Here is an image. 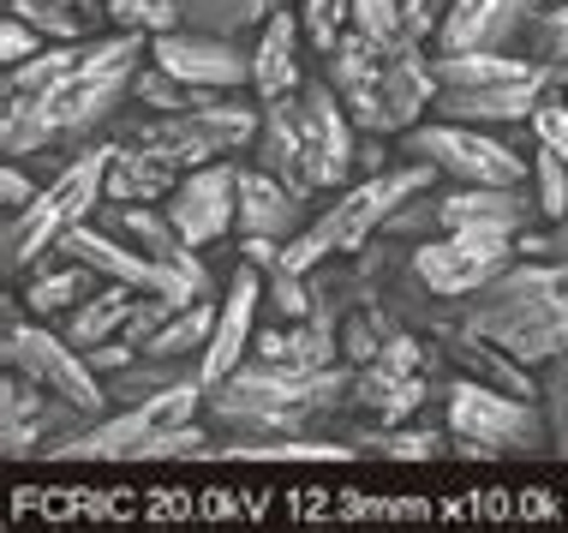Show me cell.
I'll return each mask as SVG.
<instances>
[{
    "mask_svg": "<svg viewBox=\"0 0 568 533\" xmlns=\"http://www.w3.org/2000/svg\"><path fill=\"white\" fill-rule=\"evenodd\" d=\"M353 372L359 365H275L245 354L227 378L204 395V420L227 432L222 444H252V438H294V432H335L353 408Z\"/></svg>",
    "mask_w": 568,
    "mask_h": 533,
    "instance_id": "6da1fadb",
    "label": "cell"
},
{
    "mask_svg": "<svg viewBox=\"0 0 568 533\" xmlns=\"http://www.w3.org/2000/svg\"><path fill=\"white\" fill-rule=\"evenodd\" d=\"M150 60V37L144 30H120L114 37H90L79 67L60 79L49 97H37L30 109L0 120V150L7 162H24L37 150H84L109 120L132 102V84Z\"/></svg>",
    "mask_w": 568,
    "mask_h": 533,
    "instance_id": "7a4b0ae2",
    "label": "cell"
},
{
    "mask_svg": "<svg viewBox=\"0 0 568 533\" xmlns=\"http://www.w3.org/2000/svg\"><path fill=\"white\" fill-rule=\"evenodd\" d=\"M455 318L509 348L520 365H550L568 354V258H515L485 288L455 300Z\"/></svg>",
    "mask_w": 568,
    "mask_h": 533,
    "instance_id": "3957f363",
    "label": "cell"
},
{
    "mask_svg": "<svg viewBox=\"0 0 568 533\" xmlns=\"http://www.w3.org/2000/svg\"><path fill=\"white\" fill-rule=\"evenodd\" d=\"M109 162H114V139H90L79 157H72L67 169L49 180V187L30 198L19 217H7V234H0V264H7V282H19L24 270H37L72 222L97 217V204L109 198Z\"/></svg>",
    "mask_w": 568,
    "mask_h": 533,
    "instance_id": "277c9868",
    "label": "cell"
},
{
    "mask_svg": "<svg viewBox=\"0 0 568 533\" xmlns=\"http://www.w3.org/2000/svg\"><path fill=\"white\" fill-rule=\"evenodd\" d=\"M395 150L432 162V169H443V180H460V187H527L532 180V157H520L509 132L467 127V120L425 114L419 127H407L395 139Z\"/></svg>",
    "mask_w": 568,
    "mask_h": 533,
    "instance_id": "5b68a950",
    "label": "cell"
},
{
    "mask_svg": "<svg viewBox=\"0 0 568 533\" xmlns=\"http://www.w3.org/2000/svg\"><path fill=\"white\" fill-rule=\"evenodd\" d=\"M443 425L455 438H479L497 455H550V408L539 395H515L479 378H443Z\"/></svg>",
    "mask_w": 568,
    "mask_h": 533,
    "instance_id": "8992f818",
    "label": "cell"
},
{
    "mask_svg": "<svg viewBox=\"0 0 568 533\" xmlns=\"http://www.w3.org/2000/svg\"><path fill=\"white\" fill-rule=\"evenodd\" d=\"M257 127H264V102H240L234 90H227V97L204 102V109H186V114H150L144 109V120H126L114 139L120 144H162L180 169H197V162L252 150Z\"/></svg>",
    "mask_w": 568,
    "mask_h": 533,
    "instance_id": "52a82bcc",
    "label": "cell"
},
{
    "mask_svg": "<svg viewBox=\"0 0 568 533\" xmlns=\"http://www.w3.org/2000/svg\"><path fill=\"white\" fill-rule=\"evenodd\" d=\"M0 360H7V372H24L30 384H42L49 395H67L72 408H84V414H109V384H102V372L84 360V348H72L60 330L49 324H19L0 330Z\"/></svg>",
    "mask_w": 568,
    "mask_h": 533,
    "instance_id": "ba28073f",
    "label": "cell"
},
{
    "mask_svg": "<svg viewBox=\"0 0 568 533\" xmlns=\"http://www.w3.org/2000/svg\"><path fill=\"white\" fill-rule=\"evenodd\" d=\"M90 420L97 414L72 408L67 395H49L42 384H30L24 372L0 378V455L7 462H49V450L60 438H72Z\"/></svg>",
    "mask_w": 568,
    "mask_h": 533,
    "instance_id": "9c48e42d",
    "label": "cell"
},
{
    "mask_svg": "<svg viewBox=\"0 0 568 533\" xmlns=\"http://www.w3.org/2000/svg\"><path fill=\"white\" fill-rule=\"evenodd\" d=\"M168 222H174V234L186 240V247L210 252L222 247L227 234H240V169L227 157L216 162H197V169L180 174V187L162 198Z\"/></svg>",
    "mask_w": 568,
    "mask_h": 533,
    "instance_id": "30bf717a",
    "label": "cell"
},
{
    "mask_svg": "<svg viewBox=\"0 0 568 533\" xmlns=\"http://www.w3.org/2000/svg\"><path fill=\"white\" fill-rule=\"evenodd\" d=\"M150 60L204 90H252V42L245 37H216V30L180 24V30L150 37Z\"/></svg>",
    "mask_w": 568,
    "mask_h": 533,
    "instance_id": "8fae6325",
    "label": "cell"
},
{
    "mask_svg": "<svg viewBox=\"0 0 568 533\" xmlns=\"http://www.w3.org/2000/svg\"><path fill=\"white\" fill-rule=\"evenodd\" d=\"M294 109L305 127V144H312V169H317V192H342L353 180V150H359V127H353L342 90H335L324 72L305 79L294 90Z\"/></svg>",
    "mask_w": 568,
    "mask_h": 533,
    "instance_id": "7c38bea8",
    "label": "cell"
},
{
    "mask_svg": "<svg viewBox=\"0 0 568 533\" xmlns=\"http://www.w3.org/2000/svg\"><path fill=\"white\" fill-rule=\"evenodd\" d=\"M520 252H497V247H473L460 234H432L419 247H407V264L413 276L432 288L437 300H467L473 288H485L497 270H509Z\"/></svg>",
    "mask_w": 568,
    "mask_h": 533,
    "instance_id": "4fadbf2b",
    "label": "cell"
},
{
    "mask_svg": "<svg viewBox=\"0 0 568 533\" xmlns=\"http://www.w3.org/2000/svg\"><path fill=\"white\" fill-rule=\"evenodd\" d=\"M264 324V270L257 264H240L227 270V288H222V312H216V336L204 348V384L227 378L234 365L252 354V336Z\"/></svg>",
    "mask_w": 568,
    "mask_h": 533,
    "instance_id": "5bb4252c",
    "label": "cell"
},
{
    "mask_svg": "<svg viewBox=\"0 0 568 533\" xmlns=\"http://www.w3.org/2000/svg\"><path fill=\"white\" fill-rule=\"evenodd\" d=\"M305 84V30L294 7H275L264 30L252 37V97L257 102H287Z\"/></svg>",
    "mask_w": 568,
    "mask_h": 533,
    "instance_id": "9a60e30c",
    "label": "cell"
},
{
    "mask_svg": "<svg viewBox=\"0 0 568 533\" xmlns=\"http://www.w3.org/2000/svg\"><path fill=\"white\" fill-rule=\"evenodd\" d=\"M539 7H550V0H449L437 49H509Z\"/></svg>",
    "mask_w": 568,
    "mask_h": 533,
    "instance_id": "2e32d148",
    "label": "cell"
},
{
    "mask_svg": "<svg viewBox=\"0 0 568 533\" xmlns=\"http://www.w3.org/2000/svg\"><path fill=\"white\" fill-rule=\"evenodd\" d=\"M252 162L270 169L275 180H287L305 204L317 198V169H312V144H305V127H300V109L294 97L287 102H264V127H257V144H252Z\"/></svg>",
    "mask_w": 568,
    "mask_h": 533,
    "instance_id": "e0dca14e",
    "label": "cell"
},
{
    "mask_svg": "<svg viewBox=\"0 0 568 533\" xmlns=\"http://www.w3.org/2000/svg\"><path fill=\"white\" fill-rule=\"evenodd\" d=\"M305 228V198L275 180L270 169H240V234H264V240H294Z\"/></svg>",
    "mask_w": 568,
    "mask_h": 533,
    "instance_id": "ac0fdd59",
    "label": "cell"
},
{
    "mask_svg": "<svg viewBox=\"0 0 568 533\" xmlns=\"http://www.w3.org/2000/svg\"><path fill=\"white\" fill-rule=\"evenodd\" d=\"M54 252H60V258H79V264H90L97 276H109V282H132V288H150V282H156V258H144L132 240L109 234L97 217H90V222H72L67 234L54 240Z\"/></svg>",
    "mask_w": 568,
    "mask_h": 533,
    "instance_id": "d6986e66",
    "label": "cell"
},
{
    "mask_svg": "<svg viewBox=\"0 0 568 533\" xmlns=\"http://www.w3.org/2000/svg\"><path fill=\"white\" fill-rule=\"evenodd\" d=\"M180 162L162 144H120L114 139V162H109V198H132V204H162L180 187Z\"/></svg>",
    "mask_w": 568,
    "mask_h": 533,
    "instance_id": "ffe728a7",
    "label": "cell"
},
{
    "mask_svg": "<svg viewBox=\"0 0 568 533\" xmlns=\"http://www.w3.org/2000/svg\"><path fill=\"white\" fill-rule=\"evenodd\" d=\"M432 72L443 90H479V84H515V79H532L539 60L520 54V49H437L432 54Z\"/></svg>",
    "mask_w": 568,
    "mask_h": 533,
    "instance_id": "44dd1931",
    "label": "cell"
},
{
    "mask_svg": "<svg viewBox=\"0 0 568 533\" xmlns=\"http://www.w3.org/2000/svg\"><path fill=\"white\" fill-rule=\"evenodd\" d=\"M102 282L109 276H97V270L79 264V258L49 252L37 270H30V282H24V306H30V318H67L72 306H84Z\"/></svg>",
    "mask_w": 568,
    "mask_h": 533,
    "instance_id": "7402d4cb",
    "label": "cell"
},
{
    "mask_svg": "<svg viewBox=\"0 0 568 533\" xmlns=\"http://www.w3.org/2000/svg\"><path fill=\"white\" fill-rule=\"evenodd\" d=\"M79 54H84V42H49L42 54H30V60H19V67H7V84H0V120L30 109L37 97H49V90L67 79L72 67H79Z\"/></svg>",
    "mask_w": 568,
    "mask_h": 533,
    "instance_id": "603a6c76",
    "label": "cell"
},
{
    "mask_svg": "<svg viewBox=\"0 0 568 533\" xmlns=\"http://www.w3.org/2000/svg\"><path fill=\"white\" fill-rule=\"evenodd\" d=\"M132 300H138L132 282H102L97 294L84 300V306H72L67 318H60V336H67L72 348H97V342L120 336V324H126Z\"/></svg>",
    "mask_w": 568,
    "mask_h": 533,
    "instance_id": "cb8c5ba5",
    "label": "cell"
},
{
    "mask_svg": "<svg viewBox=\"0 0 568 533\" xmlns=\"http://www.w3.org/2000/svg\"><path fill=\"white\" fill-rule=\"evenodd\" d=\"M7 12L30 19L49 42H90L97 24L109 19V7H90V0H7Z\"/></svg>",
    "mask_w": 568,
    "mask_h": 533,
    "instance_id": "d4e9b609",
    "label": "cell"
},
{
    "mask_svg": "<svg viewBox=\"0 0 568 533\" xmlns=\"http://www.w3.org/2000/svg\"><path fill=\"white\" fill-rule=\"evenodd\" d=\"M186 30H216V37H257L275 0H174Z\"/></svg>",
    "mask_w": 568,
    "mask_h": 533,
    "instance_id": "484cf974",
    "label": "cell"
},
{
    "mask_svg": "<svg viewBox=\"0 0 568 533\" xmlns=\"http://www.w3.org/2000/svg\"><path fill=\"white\" fill-rule=\"evenodd\" d=\"M216 97H227V90L186 84L168 67H156V60H144V72H138V84H132V102L150 109V114H186V109H204V102H216Z\"/></svg>",
    "mask_w": 568,
    "mask_h": 533,
    "instance_id": "4316f807",
    "label": "cell"
},
{
    "mask_svg": "<svg viewBox=\"0 0 568 533\" xmlns=\"http://www.w3.org/2000/svg\"><path fill=\"white\" fill-rule=\"evenodd\" d=\"M520 42H527L520 54H532L539 67H550V72L562 79V90H568V0L532 12V24L520 30Z\"/></svg>",
    "mask_w": 568,
    "mask_h": 533,
    "instance_id": "83f0119b",
    "label": "cell"
},
{
    "mask_svg": "<svg viewBox=\"0 0 568 533\" xmlns=\"http://www.w3.org/2000/svg\"><path fill=\"white\" fill-rule=\"evenodd\" d=\"M264 318H275V324L312 318V276H300V270H287V264L264 270Z\"/></svg>",
    "mask_w": 568,
    "mask_h": 533,
    "instance_id": "f1b7e54d",
    "label": "cell"
},
{
    "mask_svg": "<svg viewBox=\"0 0 568 533\" xmlns=\"http://www.w3.org/2000/svg\"><path fill=\"white\" fill-rule=\"evenodd\" d=\"M294 12H300V30H305V49H317V60L353 30V0H300Z\"/></svg>",
    "mask_w": 568,
    "mask_h": 533,
    "instance_id": "f546056e",
    "label": "cell"
},
{
    "mask_svg": "<svg viewBox=\"0 0 568 533\" xmlns=\"http://www.w3.org/2000/svg\"><path fill=\"white\" fill-rule=\"evenodd\" d=\"M532 198H539V217L562 222L568 217V162L550 144L532 139Z\"/></svg>",
    "mask_w": 568,
    "mask_h": 533,
    "instance_id": "4dcf8cb0",
    "label": "cell"
},
{
    "mask_svg": "<svg viewBox=\"0 0 568 533\" xmlns=\"http://www.w3.org/2000/svg\"><path fill=\"white\" fill-rule=\"evenodd\" d=\"M109 24L162 37V30H180V7L174 0H109Z\"/></svg>",
    "mask_w": 568,
    "mask_h": 533,
    "instance_id": "1f68e13d",
    "label": "cell"
},
{
    "mask_svg": "<svg viewBox=\"0 0 568 533\" xmlns=\"http://www.w3.org/2000/svg\"><path fill=\"white\" fill-rule=\"evenodd\" d=\"M42 49H49V37H42L30 19H19V12H7V19H0V60H7V67H19V60L42 54Z\"/></svg>",
    "mask_w": 568,
    "mask_h": 533,
    "instance_id": "d6a6232c",
    "label": "cell"
},
{
    "mask_svg": "<svg viewBox=\"0 0 568 533\" xmlns=\"http://www.w3.org/2000/svg\"><path fill=\"white\" fill-rule=\"evenodd\" d=\"M37 192H42V180L30 162H7V169H0V210H7V217H19Z\"/></svg>",
    "mask_w": 568,
    "mask_h": 533,
    "instance_id": "836d02e7",
    "label": "cell"
},
{
    "mask_svg": "<svg viewBox=\"0 0 568 533\" xmlns=\"http://www.w3.org/2000/svg\"><path fill=\"white\" fill-rule=\"evenodd\" d=\"M532 139L550 144V150H557V157L568 162V97L539 102V114H532Z\"/></svg>",
    "mask_w": 568,
    "mask_h": 533,
    "instance_id": "e575fe53",
    "label": "cell"
},
{
    "mask_svg": "<svg viewBox=\"0 0 568 533\" xmlns=\"http://www.w3.org/2000/svg\"><path fill=\"white\" fill-rule=\"evenodd\" d=\"M539 378H545V408H562V402H568V354L550 360V365H539Z\"/></svg>",
    "mask_w": 568,
    "mask_h": 533,
    "instance_id": "d590c367",
    "label": "cell"
},
{
    "mask_svg": "<svg viewBox=\"0 0 568 533\" xmlns=\"http://www.w3.org/2000/svg\"><path fill=\"white\" fill-rule=\"evenodd\" d=\"M550 455H557V462H568V402L550 408Z\"/></svg>",
    "mask_w": 568,
    "mask_h": 533,
    "instance_id": "8d00e7d4",
    "label": "cell"
},
{
    "mask_svg": "<svg viewBox=\"0 0 568 533\" xmlns=\"http://www.w3.org/2000/svg\"><path fill=\"white\" fill-rule=\"evenodd\" d=\"M550 258H568V217L550 222Z\"/></svg>",
    "mask_w": 568,
    "mask_h": 533,
    "instance_id": "74e56055",
    "label": "cell"
},
{
    "mask_svg": "<svg viewBox=\"0 0 568 533\" xmlns=\"http://www.w3.org/2000/svg\"><path fill=\"white\" fill-rule=\"evenodd\" d=\"M90 7H109V0H90Z\"/></svg>",
    "mask_w": 568,
    "mask_h": 533,
    "instance_id": "f35d334b",
    "label": "cell"
}]
</instances>
